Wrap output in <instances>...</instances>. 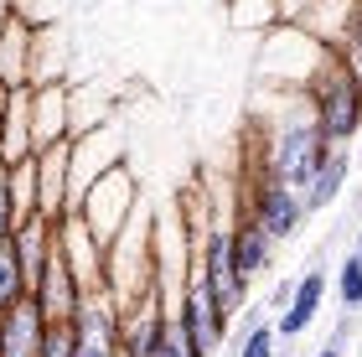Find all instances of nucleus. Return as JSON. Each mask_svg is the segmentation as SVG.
Here are the masks:
<instances>
[{
  "label": "nucleus",
  "instance_id": "nucleus-1",
  "mask_svg": "<svg viewBox=\"0 0 362 357\" xmlns=\"http://www.w3.org/2000/svg\"><path fill=\"white\" fill-rule=\"evenodd\" d=\"M337 145L326 140V129H321V119H316V109L305 104V93L295 99L285 115L274 119V129H269V145H264V160L259 166L264 171H274L279 182H290V187H300L305 192V182L321 171V160L332 156Z\"/></svg>",
  "mask_w": 362,
  "mask_h": 357
},
{
  "label": "nucleus",
  "instance_id": "nucleus-2",
  "mask_svg": "<svg viewBox=\"0 0 362 357\" xmlns=\"http://www.w3.org/2000/svg\"><path fill=\"white\" fill-rule=\"evenodd\" d=\"M305 104L316 109L332 145H352L362 135V78L341 62V52H332L326 68L305 83Z\"/></svg>",
  "mask_w": 362,
  "mask_h": 357
},
{
  "label": "nucleus",
  "instance_id": "nucleus-3",
  "mask_svg": "<svg viewBox=\"0 0 362 357\" xmlns=\"http://www.w3.org/2000/svg\"><path fill=\"white\" fill-rule=\"evenodd\" d=\"M135 207H140V187H135V166H114V171H104L98 182L78 197V207L73 213L88 223V233L104 243V249H114L119 243V233L135 223Z\"/></svg>",
  "mask_w": 362,
  "mask_h": 357
},
{
  "label": "nucleus",
  "instance_id": "nucleus-4",
  "mask_svg": "<svg viewBox=\"0 0 362 357\" xmlns=\"http://www.w3.org/2000/svg\"><path fill=\"white\" fill-rule=\"evenodd\" d=\"M73 342H78V357H119V336H124V300L114 295L109 285H93L78 295L73 316Z\"/></svg>",
  "mask_w": 362,
  "mask_h": 357
},
{
  "label": "nucleus",
  "instance_id": "nucleus-5",
  "mask_svg": "<svg viewBox=\"0 0 362 357\" xmlns=\"http://www.w3.org/2000/svg\"><path fill=\"white\" fill-rule=\"evenodd\" d=\"M171 311L181 316V327L192 332V342H197V352H202V357H212V352L228 342V327H233V316H228L223 305H218V295L207 290L202 264H197V259H192V269L181 274V290H176Z\"/></svg>",
  "mask_w": 362,
  "mask_h": 357
},
{
  "label": "nucleus",
  "instance_id": "nucleus-6",
  "mask_svg": "<svg viewBox=\"0 0 362 357\" xmlns=\"http://www.w3.org/2000/svg\"><path fill=\"white\" fill-rule=\"evenodd\" d=\"M243 207L264 223V233L274 243H285L300 233V223L310 218L305 213V197H300V187H290V182H279L274 171L264 166H254V182H249V197H243Z\"/></svg>",
  "mask_w": 362,
  "mask_h": 357
},
{
  "label": "nucleus",
  "instance_id": "nucleus-7",
  "mask_svg": "<svg viewBox=\"0 0 362 357\" xmlns=\"http://www.w3.org/2000/svg\"><path fill=\"white\" fill-rule=\"evenodd\" d=\"M197 264H202V280H207V290L218 295V305L228 316L249 311V285L254 280L238 269V259H233V233L228 228H207L202 249H197Z\"/></svg>",
  "mask_w": 362,
  "mask_h": 357
},
{
  "label": "nucleus",
  "instance_id": "nucleus-8",
  "mask_svg": "<svg viewBox=\"0 0 362 357\" xmlns=\"http://www.w3.org/2000/svg\"><path fill=\"white\" fill-rule=\"evenodd\" d=\"M31 295L42 300V311L52 321H68L78 295H83V280H78V269L68 259V243H62V223H57V243H52V254H47V269H42V280H37Z\"/></svg>",
  "mask_w": 362,
  "mask_h": 357
},
{
  "label": "nucleus",
  "instance_id": "nucleus-9",
  "mask_svg": "<svg viewBox=\"0 0 362 357\" xmlns=\"http://www.w3.org/2000/svg\"><path fill=\"white\" fill-rule=\"evenodd\" d=\"M37 197L47 218H68L73 213V140L42 145L37 156Z\"/></svg>",
  "mask_w": 362,
  "mask_h": 357
},
{
  "label": "nucleus",
  "instance_id": "nucleus-10",
  "mask_svg": "<svg viewBox=\"0 0 362 357\" xmlns=\"http://www.w3.org/2000/svg\"><path fill=\"white\" fill-rule=\"evenodd\" d=\"M47 332H52V316L42 311V300H16L11 311H0V357H42Z\"/></svg>",
  "mask_w": 362,
  "mask_h": 357
},
{
  "label": "nucleus",
  "instance_id": "nucleus-11",
  "mask_svg": "<svg viewBox=\"0 0 362 357\" xmlns=\"http://www.w3.org/2000/svg\"><path fill=\"white\" fill-rule=\"evenodd\" d=\"M31 129H37V151L57 140H73V83H31Z\"/></svg>",
  "mask_w": 362,
  "mask_h": 357
},
{
  "label": "nucleus",
  "instance_id": "nucleus-12",
  "mask_svg": "<svg viewBox=\"0 0 362 357\" xmlns=\"http://www.w3.org/2000/svg\"><path fill=\"white\" fill-rule=\"evenodd\" d=\"M31 62H37V21H26L21 11L0 26V83L26 88L31 83Z\"/></svg>",
  "mask_w": 362,
  "mask_h": 357
},
{
  "label": "nucleus",
  "instance_id": "nucleus-13",
  "mask_svg": "<svg viewBox=\"0 0 362 357\" xmlns=\"http://www.w3.org/2000/svg\"><path fill=\"white\" fill-rule=\"evenodd\" d=\"M332 295V280H326V269H305L300 280H295V300H290V311L274 321L279 327V342H295V336H305L310 327H316V316H321V300Z\"/></svg>",
  "mask_w": 362,
  "mask_h": 357
},
{
  "label": "nucleus",
  "instance_id": "nucleus-14",
  "mask_svg": "<svg viewBox=\"0 0 362 357\" xmlns=\"http://www.w3.org/2000/svg\"><path fill=\"white\" fill-rule=\"evenodd\" d=\"M233 259H238V269L249 274V280H259V274L269 269V259H274V238L264 233V223H259L249 207H238V218H233Z\"/></svg>",
  "mask_w": 362,
  "mask_h": 357
},
{
  "label": "nucleus",
  "instance_id": "nucleus-15",
  "mask_svg": "<svg viewBox=\"0 0 362 357\" xmlns=\"http://www.w3.org/2000/svg\"><path fill=\"white\" fill-rule=\"evenodd\" d=\"M347 176H352V145H337V151L321 160V171L305 182V192H300V197H305V213H310V218L326 213V207L347 192Z\"/></svg>",
  "mask_w": 362,
  "mask_h": 357
},
{
  "label": "nucleus",
  "instance_id": "nucleus-16",
  "mask_svg": "<svg viewBox=\"0 0 362 357\" xmlns=\"http://www.w3.org/2000/svg\"><path fill=\"white\" fill-rule=\"evenodd\" d=\"M37 156V129H31V83L11 88V115H6V140H0V160L21 166Z\"/></svg>",
  "mask_w": 362,
  "mask_h": 357
},
{
  "label": "nucleus",
  "instance_id": "nucleus-17",
  "mask_svg": "<svg viewBox=\"0 0 362 357\" xmlns=\"http://www.w3.org/2000/svg\"><path fill=\"white\" fill-rule=\"evenodd\" d=\"M31 295V280H26V264H21V249H16V238L0 243V311H11L16 300Z\"/></svg>",
  "mask_w": 362,
  "mask_h": 357
},
{
  "label": "nucleus",
  "instance_id": "nucleus-18",
  "mask_svg": "<svg viewBox=\"0 0 362 357\" xmlns=\"http://www.w3.org/2000/svg\"><path fill=\"white\" fill-rule=\"evenodd\" d=\"M233 357H279V327L269 316H249V327L238 332V342H233Z\"/></svg>",
  "mask_w": 362,
  "mask_h": 357
},
{
  "label": "nucleus",
  "instance_id": "nucleus-19",
  "mask_svg": "<svg viewBox=\"0 0 362 357\" xmlns=\"http://www.w3.org/2000/svg\"><path fill=\"white\" fill-rule=\"evenodd\" d=\"M31 83H62V47H57V21L37 26V62H31Z\"/></svg>",
  "mask_w": 362,
  "mask_h": 357
},
{
  "label": "nucleus",
  "instance_id": "nucleus-20",
  "mask_svg": "<svg viewBox=\"0 0 362 357\" xmlns=\"http://www.w3.org/2000/svg\"><path fill=\"white\" fill-rule=\"evenodd\" d=\"M332 295L341 311H362V249H347V259H341V269H337V280H332Z\"/></svg>",
  "mask_w": 362,
  "mask_h": 357
},
{
  "label": "nucleus",
  "instance_id": "nucleus-21",
  "mask_svg": "<svg viewBox=\"0 0 362 357\" xmlns=\"http://www.w3.org/2000/svg\"><path fill=\"white\" fill-rule=\"evenodd\" d=\"M337 52H341V62L362 78V0H352V11H347V21H341V31H337Z\"/></svg>",
  "mask_w": 362,
  "mask_h": 357
},
{
  "label": "nucleus",
  "instance_id": "nucleus-22",
  "mask_svg": "<svg viewBox=\"0 0 362 357\" xmlns=\"http://www.w3.org/2000/svg\"><path fill=\"white\" fill-rule=\"evenodd\" d=\"M16 192H11V160H0V243L16 233Z\"/></svg>",
  "mask_w": 362,
  "mask_h": 357
},
{
  "label": "nucleus",
  "instance_id": "nucleus-23",
  "mask_svg": "<svg viewBox=\"0 0 362 357\" xmlns=\"http://www.w3.org/2000/svg\"><path fill=\"white\" fill-rule=\"evenodd\" d=\"M42 357H78V342H73V327H68V321H52Z\"/></svg>",
  "mask_w": 362,
  "mask_h": 357
},
{
  "label": "nucleus",
  "instance_id": "nucleus-24",
  "mask_svg": "<svg viewBox=\"0 0 362 357\" xmlns=\"http://www.w3.org/2000/svg\"><path fill=\"white\" fill-rule=\"evenodd\" d=\"M347 332H352V311H341V321H337V332H332V342H326L316 357H347L341 352V342H347Z\"/></svg>",
  "mask_w": 362,
  "mask_h": 357
},
{
  "label": "nucleus",
  "instance_id": "nucleus-25",
  "mask_svg": "<svg viewBox=\"0 0 362 357\" xmlns=\"http://www.w3.org/2000/svg\"><path fill=\"white\" fill-rule=\"evenodd\" d=\"M269 300L279 305V316H285V311H290V300H295V280H279V285L269 290Z\"/></svg>",
  "mask_w": 362,
  "mask_h": 357
},
{
  "label": "nucleus",
  "instance_id": "nucleus-26",
  "mask_svg": "<svg viewBox=\"0 0 362 357\" xmlns=\"http://www.w3.org/2000/svg\"><path fill=\"white\" fill-rule=\"evenodd\" d=\"M6 115H11V83H0V140H6Z\"/></svg>",
  "mask_w": 362,
  "mask_h": 357
},
{
  "label": "nucleus",
  "instance_id": "nucleus-27",
  "mask_svg": "<svg viewBox=\"0 0 362 357\" xmlns=\"http://www.w3.org/2000/svg\"><path fill=\"white\" fill-rule=\"evenodd\" d=\"M11 16H16V0H0V26H6Z\"/></svg>",
  "mask_w": 362,
  "mask_h": 357
},
{
  "label": "nucleus",
  "instance_id": "nucleus-28",
  "mask_svg": "<svg viewBox=\"0 0 362 357\" xmlns=\"http://www.w3.org/2000/svg\"><path fill=\"white\" fill-rule=\"evenodd\" d=\"M357 249H362V228H357Z\"/></svg>",
  "mask_w": 362,
  "mask_h": 357
},
{
  "label": "nucleus",
  "instance_id": "nucleus-29",
  "mask_svg": "<svg viewBox=\"0 0 362 357\" xmlns=\"http://www.w3.org/2000/svg\"><path fill=\"white\" fill-rule=\"evenodd\" d=\"M119 357H124V352H119Z\"/></svg>",
  "mask_w": 362,
  "mask_h": 357
}]
</instances>
